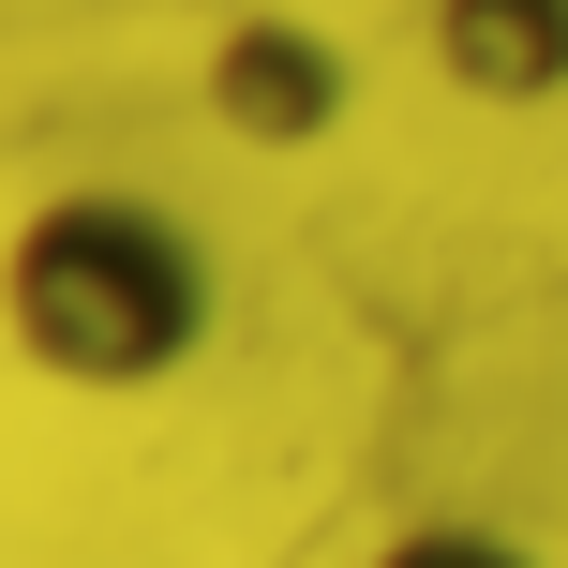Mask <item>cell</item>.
I'll return each mask as SVG.
<instances>
[{"mask_svg":"<svg viewBox=\"0 0 568 568\" xmlns=\"http://www.w3.org/2000/svg\"><path fill=\"white\" fill-rule=\"evenodd\" d=\"M210 314H225L210 240L165 195H135V180H60L0 240V344L45 389L135 404V389H165V374L210 359Z\"/></svg>","mask_w":568,"mask_h":568,"instance_id":"6da1fadb","label":"cell"},{"mask_svg":"<svg viewBox=\"0 0 568 568\" xmlns=\"http://www.w3.org/2000/svg\"><path fill=\"white\" fill-rule=\"evenodd\" d=\"M210 120H225L240 150H329L344 105H359V60H344V30L284 16V0H255V16L210 30Z\"/></svg>","mask_w":568,"mask_h":568,"instance_id":"7a4b0ae2","label":"cell"},{"mask_svg":"<svg viewBox=\"0 0 568 568\" xmlns=\"http://www.w3.org/2000/svg\"><path fill=\"white\" fill-rule=\"evenodd\" d=\"M434 75L464 105H554L568 90V0H434Z\"/></svg>","mask_w":568,"mask_h":568,"instance_id":"3957f363","label":"cell"},{"mask_svg":"<svg viewBox=\"0 0 568 568\" xmlns=\"http://www.w3.org/2000/svg\"><path fill=\"white\" fill-rule=\"evenodd\" d=\"M359 568H539V554H524V539H494V524H449V509H434V524H389Z\"/></svg>","mask_w":568,"mask_h":568,"instance_id":"277c9868","label":"cell"}]
</instances>
